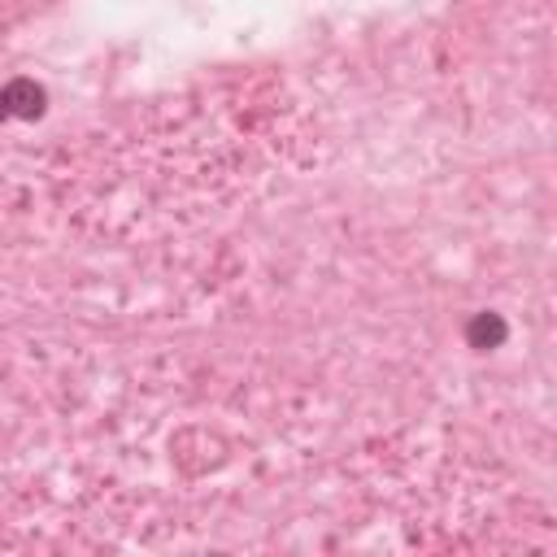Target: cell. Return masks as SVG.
<instances>
[{"label":"cell","mask_w":557,"mask_h":557,"mask_svg":"<svg viewBox=\"0 0 557 557\" xmlns=\"http://www.w3.org/2000/svg\"><path fill=\"white\" fill-rule=\"evenodd\" d=\"M44 87L39 83H30V78H13L9 87H4V104H9V113H17V117H39L44 113Z\"/></svg>","instance_id":"obj_1"},{"label":"cell","mask_w":557,"mask_h":557,"mask_svg":"<svg viewBox=\"0 0 557 557\" xmlns=\"http://www.w3.org/2000/svg\"><path fill=\"white\" fill-rule=\"evenodd\" d=\"M505 335H509V326H505L500 313H474V318L466 322V339H470V348H500Z\"/></svg>","instance_id":"obj_2"},{"label":"cell","mask_w":557,"mask_h":557,"mask_svg":"<svg viewBox=\"0 0 557 557\" xmlns=\"http://www.w3.org/2000/svg\"><path fill=\"white\" fill-rule=\"evenodd\" d=\"M0 117H9V104H4V87H0Z\"/></svg>","instance_id":"obj_3"}]
</instances>
